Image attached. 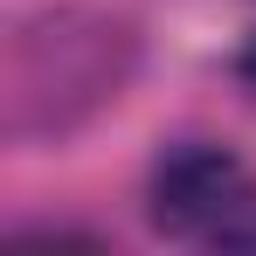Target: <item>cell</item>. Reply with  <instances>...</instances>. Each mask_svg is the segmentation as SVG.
Listing matches in <instances>:
<instances>
[{
	"instance_id": "6da1fadb",
	"label": "cell",
	"mask_w": 256,
	"mask_h": 256,
	"mask_svg": "<svg viewBox=\"0 0 256 256\" xmlns=\"http://www.w3.org/2000/svg\"><path fill=\"white\" fill-rule=\"evenodd\" d=\"M138 76V28L104 7H56L7 42V132L70 138Z\"/></svg>"
},
{
	"instance_id": "7a4b0ae2",
	"label": "cell",
	"mask_w": 256,
	"mask_h": 256,
	"mask_svg": "<svg viewBox=\"0 0 256 256\" xmlns=\"http://www.w3.org/2000/svg\"><path fill=\"white\" fill-rule=\"evenodd\" d=\"M146 222L187 250H256V166L214 138H173L146 173Z\"/></svg>"
},
{
	"instance_id": "3957f363",
	"label": "cell",
	"mask_w": 256,
	"mask_h": 256,
	"mask_svg": "<svg viewBox=\"0 0 256 256\" xmlns=\"http://www.w3.org/2000/svg\"><path fill=\"white\" fill-rule=\"evenodd\" d=\"M236 76H242V84L256 90V35H250V42H242V56H236Z\"/></svg>"
}]
</instances>
